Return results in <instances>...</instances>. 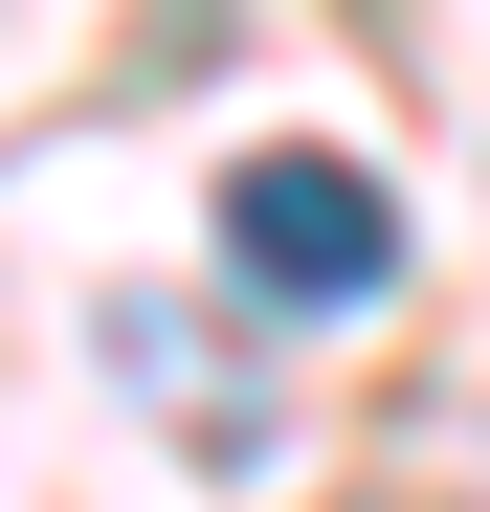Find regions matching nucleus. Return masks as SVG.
<instances>
[{"label":"nucleus","mask_w":490,"mask_h":512,"mask_svg":"<svg viewBox=\"0 0 490 512\" xmlns=\"http://www.w3.org/2000/svg\"><path fill=\"white\" fill-rule=\"evenodd\" d=\"M223 268L245 290H268V312H357V290H401V201L357 179V156H245V179H223Z\"/></svg>","instance_id":"obj_1"}]
</instances>
